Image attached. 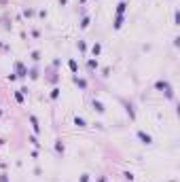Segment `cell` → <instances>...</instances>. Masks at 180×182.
Instances as JSON below:
<instances>
[{
    "mask_svg": "<svg viewBox=\"0 0 180 182\" xmlns=\"http://www.w3.org/2000/svg\"><path fill=\"white\" fill-rule=\"evenodd\" d=\"M15 74H17V79H26V76H28V68H26V64L15 61Z\"/></svg>",
    "mask_w": 180,
    "mask_h": 182,
    "instance_id": "cell-1",
    "label": "cell"
},
{
    "mask_svg": "<svg viewBox=\"0 0 180 182\" xmlns=\"http://www.w3.org/2000/svg\"><path fill=\"white\" fill-rule=\"evenodd\" d=\"M121 102H123V106H125V112L129 114V119H132V121H136V110H134V104H132V102H125V100H121Z\"/></svg>",
    "mask_w": 180,
    "mask_h": 182,
    "instance_id": "cell-2",
    "label": "cell"
},
{
    "mask_svg": "<svg viewBox=\"0 0 180 182\" xmlns=\"http://www.w3.org/2000/svg\"><path fill=\"white\" fill-rule=\"evenodd\" d=\"M72 83H74L79 89H83V91L87 89V81H85V79H81L79 74H74V76H72Z\"/></svg>",
    "mask_w": 180,
    "mask_h": 182,
    "instance_id": "cell-3",
    "label": "cell"
},
{
    "mask_svg": "<svg viewBox=\"0 0 180 182\" xmlns=\"http://www.w3.org/2000/svg\"><path fill=\"white\" fill-rule=\"evenodd\" d=\"M138 138H140V142H142V144H146V146H150V144H153V138L148 136L146 131H138Z\"/></svg>",
    "mask_w": 180,
    "mask_h": 182,
    "instance_id": "cell-4",
    "label": "cell"
},
{
    "mask_svg": "<svg viewBox=\"0 0 180 182\" xmlns=\"http://www.w3.org/2000/svg\"><path fill=\"white\" fill-rule=\"evenodd\" d=\"M91 106H93V110H95V112H100V114H104V112H106V108H104V104H102L100 100H93V102H91Z\"/></svg>",
    "mask_w": 180,
    "mask_h": 182,
    "instance_id": "cell-5",
    "label": "cell"
},
{
    "mask_svg": "<svg viewBox=\"0 0 180 182\" xmlns=\"http://www.w3.org/2000/svg\"><path fill=\"white\" fill-rule=\"evenodd\" d=\"M170 87H172V85H170L168 81H163V79L155 83V89H157V91H165V89H170Z\"/></svg>",
    "mask_w": 180,
    "mask_h": 182,
    "instance_id": "cell-6",
    "label": "cell"
},
{
    "mask_svg": "<svg viewBox=\"0 0 180 182\" xmlns=\"http://www.w3.org/2000/svg\"><path fill=\"white\" fill-rule=\"evenodd\" d=\"M30 125H32L34 134H41V125H38V119H36L34 114H30Z\"/></svg>",
    "mask_w": 180,
    "mask_h": 182,
    "instance_id": "cell-7",
    "label": "cell"
},
{
    "mask_svg": "<svg viewBox=\"0 0 180 182\" xmlns=\"http://www.w3.org/2000/svg\"><path fill=\"white\" fill-rule=\"evenodd\" d=\"M123 23H125V17H123V15H117L112 26H115V30H121V28H123Z\"/></svg>",
    "mask_w": 180,
    "mask_h": 182,
    "instance_id": "cell-8",
    "label": "cell"
},
{
    "mask_svg": "<svg viewBox=\"0 0 180 182\" xmlns=\"http://www.w3.org/2000/svg\"><path fill=\"white\" fill-rule=\"evenodd\" d=\"M125 11H127V2L121 0V2L117 4V15H125Z\"/></svg>",
    "mask_w": 180,
    "mask_h": 182,
    "instance_id": "cell-9",
    "label": "cell"
},
{
    "mask_svg": "<svg viewBox=\"0 0 180 182\" xmlns=\"http://www.w3.org/2000/svg\"><path fill=\"white\" fill-rule=\"evenodd\" d=\"M74 125H76V127H81V129H85V127H87V123H85V119H83V117H74Z\"/></svg>",
    "mask_w": 180,
    "mask_h": 182,
    "instance_id": "cell-10",
    "label": "cell"
},
{
    "mask_svg": "<svg viewBox=\"0 0 180 182\" xmlns=\"http://www.w3.org/2000/svg\"><path fill=\"white\" fill-rule=\"evenodd\" d=\"M100 53H102V45H100V43H95V45L91 47V55H93V57H97Z\"/></svg>",
    "mask_w": 180,
    "mask_h": 182,
    "instance_id": "cell-11",
    "label": "cell"
},
{
    "mask_svg": "<svg viewBox=\"0 0 180 182\" xmlns=\"http://www.w3.org/2000/svg\"><path fill=\"white\" fill-rule=\"evenodd\" d=\"M163 93H165V97H168L170 102H174V100H176V93H174V87H170V89H165Z\"/></svg>",
    "mask_w": 180,
    "mask_h": 182,
    "instance_id": "cell-12",
    "label": "cell"
},
{
    "mask_svg": "<svg viewBox=\"0 0 180 182\" xmlns=\"http://www.w3.org/2000/svg\"><path fill=\"white\" fill-rule=\"evenodd\" d=\"M97 66H100V64H97V59H87V68H89L91 72H93V70H97Z\"/></svg>",
    "mask_w": 180,
    "mask_h": 182,
    "instance_id": "cell-13",
    "label": "cell"
},
{
    "mask_svg": "<svg viewBox=\"0 0 180 182\" xmlns=\"http://www.w3.org/2000/svg\"><path fill=\"white\" fill-rule=\"evenodd\" d=\"M68 66H70V70H72V74H79V64H76L74 59H70V61H68Z\"/></svg>",
    "mask_w": 180,
    "mask_h": 182,
    "instance_id": "cell-14",
    "label": "cell"
},
{
    "mask_svg": "<svg viewBox=\"0 0 180 182\" xmlns=\"http://www.w3.org/2000/svg\"><path fill=\"white\" fill-rule=\"evenodd\" d=\"M28 76H30L32 81H36V79L41 76V74H38V68H32V70H28Z\"/></svg>",
    "mask_w": 180,
    "mask_h": 182,
    "instance_id": "cell-15",
    "label": "cell"
},
{
    "mask_svg": "<svg viewBox=\"0 0 180 182\" xmlns=\"http://www.w3.org/2000/svg\"><path fill=\"white\" fill-rule=\"evenodd\" d=\"M59 93H62V89H59V87H53L49 95H51V100H57V97H59Z\"/></svg>",
    "mask_w": 180,
    "mask_h": 182,
    "instance_id": "cell-16",
    "label": "cell"
},
{
    "mask_svg": "<svg viewBox=\"0 0 180 182\" xmlns=\"http://www.w3.org/2000/svg\"><path fill=\"white\" fill-rule=\"evenodd\" d=\"M89 23H91V19L87 17V15H85V17L81 19V28H83V30H87V28H89Z\"/></svg>",
    "mask_w": 180,
    "mask_h": 182,
    "instance_id": "cell-17",
    "label": "cell"
},
{
    "mask_svg": "<svg viewBox=\"0 0 180 182\" xmlns=\"http://www.w3.org/2000/svg\"><path fill=\"white\" fill-rule=\"evenodd\" d=\"M55 152L64 155V144H62V140H57V142H55Z\"/></svg>",
    "mask_w": 180,
    "mask_h": 182,
    "instance_id": "cell-18",
    "label": "cell"
},
{
    "mask_svg": "<svg viewBox=\"0 0 180 182\" xmlns=\"http://www.w3.org/2000/svg\"><path fill=\"white\" fill-rule=\"evenodd\" d=\"M23 97H26V95H23L21 91H15V100H17L19 104H23Z\"/></svg>",
    "mask_w": 180,
    "mask_h": 182,
    "instance_id": "cell-19",
    "label": "cell"
},
{
    "mask_svg": "<svg viewBox=\"0 0 180 182\" xmlns=\"http://www.w3.org/2000/svg\"><path fill=\"white\" fill-rule=\"evenodd\" d=\"M30 57H32V61H38V59H41V53H38V51H32Z\"/></svg>",
    "mask_w": 180,
    "mask_h": 182,
    "instance_id": "cell-20",
    "label": "cell"
},
{
    "mask_svg": "<svg viewBox=\"0 0 180 182\" xmlns=\"http://www.w3.org/2000/svg\"><path fill=\"white\" fill-rule=\"evenodd\" d=\"M28 140H30V142H32V144H34L36 148H41V142L36 140V136H30V138H28Z\"/></svg>",
    "mask_w": 180,
    "mask_h": 182,
    "instance_id": "cell-21",
    "label": "cell"
},
{
    "mask_svg": "<svg viewBox=\"0 0 180 182\" xmlns=\"http://www.w3.org/2000/svg\"><path fill=\"white\" fill-rule=\"evenodd\" d=\"M34 15V9H23V17H32Z\"/></svg>",
    "mask_w": 180,
    "mask_h": 182,
    "instance_id": "cell-22",
    "label": "cell"
},
{
    "mask_svg": "<svg viewBox=\"0 0 180 182\" xmlns=\"http://www.w3.org/2000/svg\"><path fill=\"white\" fill-rule=\"evenodd\" d=\"M174 26H180V11L174 13Z\"/></svg>",
    "mask_w": 180,
    "mask_h": 182,
    "instance_id": "cell-23",
    "label": "cell"
},
{
    "mask_svg": "<svg viewBox=\"0 0 180 182\" xmlns=\"http://www.w3.org/2000/svg\"><path fill=\"white\" fill-rule=\"evenodd\" d=\"M123 176H125V180H129V182L134 180V174H132V172H125V174H123Z\"/></svg>",
    "mask_w": 180,
    "mask_h": 182,
    "instance_id": "cell-24",
    "label": "cell"
},
{
    "mask_svg": "<svg viewBox=\"0 0 180 182\" xmlns=\"http://www.w3.org/2000/svg\"><path fill=\"white\" fill-rule=\"evenodd\" d=\"M79 49H81V51H83V53H85V51H87V45H85V43H83V40H79Z\"/></svg>",
    "mask_w": 180,
    "mask_h": 182,
    "instance_id": "cell-25",
    "label": "cell"
},
{
    "mask_svg": "<svg viewBox=\"0 0 180 182\" xmlns=\"http://www.w3.org/2000/svg\"><path fill=\"white\" fill-rule=\"evenodd\" d=\"M62 66V59H53V68H59Z\"/></svg>",
    "mask_w": 180,
    "mask_h": 182,
    "instance_id": "cell-26",
    "label": "cell"
},
{
    "mask_svg": "<svg viewBox=\"0 0 180 182\" xmlns=\"http://www.w3.org/2000/svg\"><path fill=\"white\" fill-rule=\"evenodd\" d=\"M81 182H89V174H83L81 176Z\"/></svg>",
    "mask_w": 180,
    "mask_h": 182,
    "instance_id": "cell-27",
    "label": "cell"
},
{
    "mask_svg": "<svg viewBox=\"0 0 180 182\" xmlns=\"http://www.w3.org/2000/svg\"><path fill=\"white\" fill-rule=\"evenodd\" d=\"M0 182H9V178H6V174H0Z\"/></svg>",
    "mask_w": 180,
    "mask_h": 182,
    "instance_id": "cell-28",
    "label": "cell"
},
{
    "mask_svg": "<svg viewBox=\"0 0 180 182\" xmlns=\"http://www.w3.org/2000/svg\"><path fill=\"white\" fill-rule=\"evenodd\" d=\"M66 2H68V0H59V4H62V6H64V4H66Z\"/></svg>",
    "mask_w": 180,
    "mask_h": 182,
    "instance_id": "cell-29",
    "label": "cell"
},
{
    "mask_svg": "<svg viewBox=\"0 0 180 182\" xmlns=\"http://www.w3.org/2000/svg\"><path fill=\"white\" fill-rule=\"evenodd\" d=\"M0 49H6V47H4V45H2V43H0Z\"/></svg>",
    "mask_w": 180,
    "mask_h": 182,
    "instance_id": "cell-30",
    "label": "cell"
},
{
    "mask_svg": "<svg viewBox=\"0 0 180 182\" xmlns=\"http://www.w3.org/2000/svg\"><path fill=\"white\" fill-rule=\"evenodd\" d=\"M0 144H2V140H0Z\"/></svg>",
    "mask_w": 180,
    "mask_h": 182,
    "instance_id": "cell-31",
    "label": "cell"
}]
</instances>
